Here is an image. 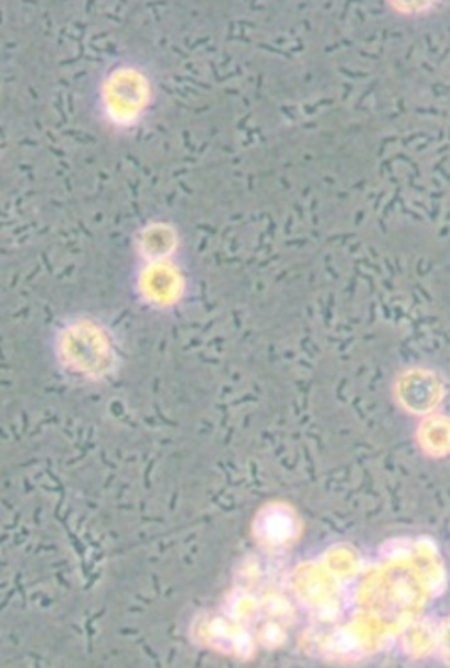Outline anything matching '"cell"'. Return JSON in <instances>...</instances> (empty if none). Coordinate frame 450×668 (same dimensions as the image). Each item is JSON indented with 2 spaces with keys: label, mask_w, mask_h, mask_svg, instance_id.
I'll return each instance as SVG.
<instances>
[{
  "label": "cell",
  "mask_w": 450,
  "mask_h": 668,
  "mask_svg": "<svg viewBox=\"0 0 450 668\" xmlns=\"http://www.w3.org/2000/svg\"><path fill=\"white\" fill-rule=\"evenodd\" d=\"M158 82L143 61L117 57L101 70L94 107L105 126L129 130L142 124L156 104Z\"/></svg>",
  "instance_id": "6da1fadb"
},
{
  "label": "cell",
  "mask_w": 450,
  "mask_h": 668,
  "mask_svg": "<svg viewBox=\"0 0 450 668\" xmlns=\"http://www.w3.org/2000/svg\"><path fill=\"white\" fill-rule=\"evenodd\" d=\"M418 443L424 453L432 458H446L450 454V418L446 415H427L418 430Z\"/></svg>",
  "instance_id": "7a4b0ae2"
},
{
  "label": "cell",
  "mask_w": 450,
  "mask_h": 668,
  "mask_svg": "<svg viewBox=\"0 0 450 668\" xmlns=\"http://www.w3.org/2000/svg\"><path fill=\"white\" fill-rule=\"evenodd\" d=\"M437 644H439V632H436L429 623H415L405 636V647L411 657H427L436 650Z\"/></svg>",
  "instance_id": "3957f363"
},
{
  "label": "cell",
  "mask_w": 450,
  "mask_h": 668,
  "mask_svg": "<svg viewBox=\"0 0 450 668\" xmlns=\"http://www.w3.org/2000/svg\"><path fill=\"white\" fill-rule=\"evenodd\" d=\"M443 660L450 665V618L443 622L439 629V644H437Z\"/></svg>",
  "instance_id": "277c9868"
}]
</instances>
